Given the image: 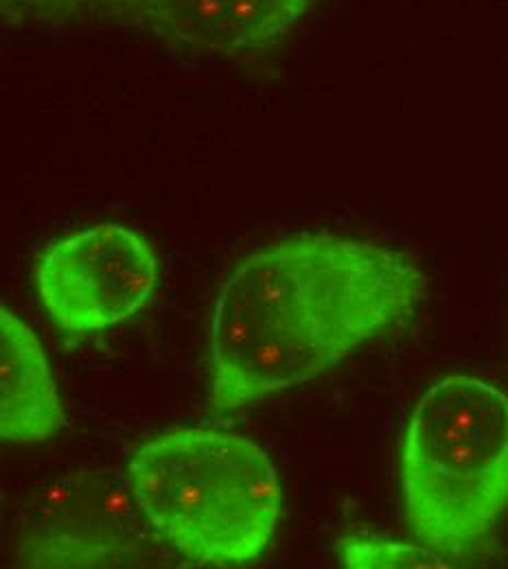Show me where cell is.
Returning a JSON list of instances; mask_svg holds the SVG:
<instances>
[{"mask_svg":"<svg viewBox=\"0 0 508 569\" xmlns=\"http://www.w3.org/2000/svg\"><path fill=\"white\" fill-rule=\"evenodd\" d=\"M424 272L372 241L305 234L243 259L211 318V408H250L331 370L415 316Z\"/></svg>","mask_w":508,"mask_h":569,"instance_id":"6da1fadb","label":"cell"},{"mask_svg":"<svg viewBox=\"0 0 508 569\" xmlns=\"http://www.w3.org/2000/svg\"><path fill=\"white\" fill-rule=\"evenodd\" d=\"M128 478L160 541L198 568H241L270 548L283 512L275 462L246 436L191 427L137 449Z\"/></svg>","mask_w":508,"mask_h":569,"instance_id":"7a4b0ae2","label":"cell"},{"mask_svg":"<svg viewBox=\"0 0 508 569\" xmlns=\"http://www.w3.org/2000/svg\"><path fill=\"white\" fill-rule=\"evenodd\" d=\"M401 496L419 543L447 561L480 555L508 508V395L469 375L435 381L404 433Z\"/></svg>","mask_w":508,"mask_h":569,"instance_id":"3957f363","label":"cell"},{"mask_svg":"<svg viewBox=\"0 0 508 569\" xmlns=\"http://www.w3.org/2000/svg\"><path fill=\"white\" fill-rule=\"evenodd\" d=\"M160 543L128 473L110 469L49 482L20 523V552L31 568H121L153 557Z\"/></svg>","mask_w":508,"mask_h":569,"instance_id":"277c9868","label":"cell"},{"mask_svg":"<svg viewBox=\"0 0 508 569\" xmlns=\"http://www.w3.org/2000/svg\"><path fill=\"white\" fill-rule=\"evenodd\" d=\"M158 283L146 237L99 223L56 241L36 268L42 309L67 333L90 336L139 313Z\"/></svg>","mask_w":508,"mask_h":569,"instance_id":"5b68a950","label":"cell"},{"mask_svg":"<svg viewBox=\"0 0 508 569\" xmlns=\"http://www.w3.org/2000/svg\"><path fill=\"white\" fill-rule=\"evenodd\" d=\"M141 20L198 51L237 56L281 40L316 0H132Z\"/></svg>","mask_w":508,"mask_h":569,"instance_id":"8992f818","label":"cell"},{"mask_svg":"<svg viewBox=\"0 0 508 569\" xmlns=\"http://www.w3.org/2000/svg\"><path fill=\"white\" fill-rule=\"evenodd\" d=\"M67 417L36 333L7 307L0 309V433L9 442L53 438Z\"/></svg>","mask_w":508,"mask_h":569,"instance_id":"52a82bcc","label":"cell"},{"mask_svg":"<svg viewBox=\"0 0 508 569\" xmlns=\"http://www.w3.org/2000/svg\"><path fill=\"white\" fill-rule=\"evenodd\" d=\"M340 561L351 569L449 568L451 563L424 543H404L377 535H351L340 543Z\"/></svg>","mask_w":508,"mask_h":569,"instance_id":"ba28073f","label":"cell"}]
</instances>
